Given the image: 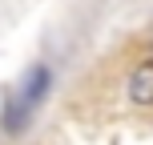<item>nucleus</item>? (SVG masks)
<instances>
[{
	"mask_svg": "<svg viewBox=\"0 0 153 145\" xmlns=\"http://www.w3.org/2000/svg\"><path fill=\"white\" fill-rule=\"evenodd\" d=\"M48 93V69L40 65V69H32V77L24 81V89H20V101H16L12 109H8V129H20V117L28 121V113L36 109V101Z\"/></svg>",
	"mask_w": 153,
	"mask_h": 145,
	"instance_id": "f257e3e1",
	"label": "nucleus"
},
{
	"mask_svg": "<svg viewBox=\"0 0 153 145\" xmlns=\"http://www.w3.org/2000/svg\"><path fill=\"white\" fill-rule=\"evenodd\" d=\"M129 97H133V105H153V57L133 69V77H129Z\"/></svg>",
	"mask_w": 153,
	"mask_h": 145,
	"instance_id": "f03ea898",
	"label": "nucleus"
}]
</instances>
